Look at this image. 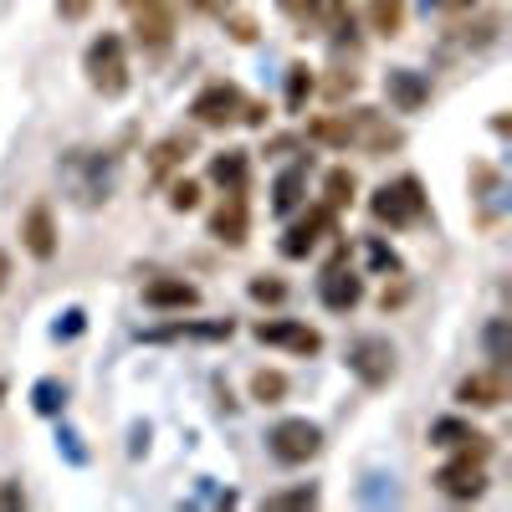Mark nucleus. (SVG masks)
<instances>
[{
	"label": "nucleus",
	"mask_w": 512,
	"mask_h": 512,
	"mask_svg": "<svg viewBox=\"0 0 512 512\" xmlns=\"http://www.w3.org/2000/svg\"><path fill=\"white\" fill-rule=\"evenodd\" d=\"M134 41L144 52H164L169 41H175V11L164 6V0H149V6L134 11Z\"/></svg>",
	"instance_id": "13"
},
{
	"label": "nucleus",
	"mask_w": 512,
	"mask_h": 512,
	"mask_svg": "<svg viewBox=\"0 0 512 512\" xmlns=\"http://www.w3.org/2000/svg\"><path fill=\"white\" fill-rule=\"evenodd\" d=\"M118 6H128V11H139V6H149V0H118Z\"/></svg>",
	"instance_id": "39"
},
{
	"label": "nucleus",
	"mask_w": 512,
	"mask_h": 512,
	"mask_svg": "<svg viewBox=\"0 0 512 512\" xmlns=\"http://www.w3.org/2000/svg\"><path fill=\"white\" fill-rule=\"evenodd\" d=\"M313 88H318V77H313V67H303V62H292L287 67V108L297 113L308 98H313Z\"/></svg>",
	"instance_id": "27"
},
{
	"label": "nucleus",
	"mask_w": 512,
	"mask_h": 512,
	"mask_svg": "<svg viewBox=\"0 0 512 512\" xmlns=\"http://www.w3.org/2000/svg\"><path fill=\"white\" fill-rule=\"evenodd\" d=\"M93 6H98V0H57V16H62V21H82Z\"/></svg>",
	"instance_id": "34"
},
{
	"label": "nucleus",
	"mask_w": 512,
	"mask_h": 512,
	"mask_svg": "<svg viewBox=\"0 0 512 512\" xmlns=\"http://www.w3.org/2000/svg\"><path fill=\"white\" fill-rule=\"evenodd\" d=\"M190 118L200 128H231V123H251V128H262L267 123V108L246 98L236 82H210V88H200L190 98Z\"/></svg>",
	"instance_id": "1"
},
{
	"label": "nucleus",
	"mask_w": 512,
	"mask_h": 512,
	"mask_svg": "<svg viewBox=\"0 0 512 512\" xmlns=\"http://www.w3.org/2000/svg\"><path fill=\"white\" fill-rule=\"evenodd\" d=\"M210 236H216L221 246H246V236H251V200H246V190H226L221 195V205L210 210Z\"/></svg>",
	"instance_id": "10"
},
{
	"label": "nucleus",
	"mask_w": 512,
	"mask_h": 512,
	"mask_svg": "<svg viewBox=\"0 0 512 512\" xmlns=\"http://www.w3.org/2000/svg\"><path fill=\"white\" fill-rule=\"evenodd\" d=\"M472 6H477V0H425V11H441V16H461Z\"/></svg>",
	"instance_id": "35"
},
{
	"label": "nucleus",
	"mask_w": 512,
	"mask_h": 512,
	"mask_svg": "<svg viewBox=\"0 0 512 512\" xmlns=\"http://www.w3.org/2000/svg\"><path fill=\"white\" fill-rule=\"evenodd\" d=\"M231 333H236V323L216 318V323H169V328H159L149 338H154V344H169V338H210V344H221V338H231Z\"/></svg>",
	"instance_id": "22"
},
{
	"label": "nucleus",
	"mask_w": 512,
	"mask_h": 512,
	"mask_svg": "<svg viewBox=\"0 0 512 512\" xmlns=\"http://www.w3.org/2000/svg\"><path fill=\"white\" fill-rule=\"evenodd\" d=\"M195 154V134H164L154 149H149V180H169V175H175V169L185 164Z\"/></svg>",
	"instance_id": "18"
},
{
	"label": "nucleus",
	"mask_w": 512,
	"mask_h": 512,
	"mask_svg": "<svg viewBox=\"0 0 512 512\" xmlns=\"http://www.w3.org/2000/svg\"><path fill=\"white\" fill-rule=\"evenodd\" d=\"M195 205H200V185L195 180H169V210L185 216V210H195Z\"/></svg>",
	"instance_id": "30"
},
{
	"label": "nucleus",
	"mask_w": 512,
	"mask_h": 512,
	"mask_svg": "<svg viewBox=\"0 0 512 512\" xmlns=\"http://www.w3.org/2000/svg\"><path fill=\"white\" fill-rule=\"evenodd\" d=\"M354 190H359L354 169H328V175H323V205L333 210V216H338V210H349V205H354Z\"/></svg>",
	"instance_id": "23"
},
{
	"label": "nucleus",
	"mask_w": 512,
	"mask_h": 512,
	"mask_svg": "<svg viewBox=\"0 0 512 512\" xmlns=\"http://www.w3.org/2000/svg\"><path fill=\"white\" fill-rule=\"evenodd\" d=\"M328 236H338V216H333L328 205H313L308 216H297V221L287 226V236H282L277 251L287 256V262H308V256H313Z\"/></svg>",
	"instance_id": "8"
},
{
	"label": "nucleus",
	"mask_w": 512,
	"mask_h": 512,
	"mask_svg": "<svg viewBox=\"0 0 512 512\" xmlns=\"http://www.w3.org/2000/svg\"><path fill=\"white\" fill-rule=\"evenodd\" d=\"M6 282H11V256L0 251V292H6Z\"/></svg>",
	"instance_id": "38"
},
{
	"label": "nucleus",
	"mask_w": 512,
	"mask_h": 512,
	"mask_svg": "<svg viewBox=\"0 0 512 512\" xmlns=\"http://www.w3.org/2000/svg\"><path fill=\"white\" fill-rule=\"evenodd\" d=\"M308 139L313 144H328V149H349V118L344 113H323L308 123Z\"/></svg>",
	"instance_id": "24"
},
{
	"label": "nucleus",
	"mask_w": 512,
	"mask_h": 512,
	"mask_svg": "<svg viewBox=\"0 0 512 512\" xmlns=\"http://www.w3.org/2000/svg\"><path fill=\"white\" fill-rule=\"evenodd\" d=\"M431 446H441V451H477V456H492V436L472 431L466 420H436V425H431Z\"/></svg>",
	"instance_id": "19"
},
{
	"label": "nucleus",
	"mask_w": 512,
	"mask_h": 512,
	"mask_svg": "<svg viewBox=\"0 0 512 512\" xmlns=\"http://www.w3.org/2000/svg\"><path fill=\"white\" fill-rule=\"evenodd\" d=\"M354 88H359V77H354V72H338V77H328V93H333V98H344V93H354Z\"/></svg>",
	"instance_id": "36"
},
{
	"label": "nucleus",
	"mask_w": 512,
	"mask_h": 512,
	"mask_svg": "<svg viewBox=\"0 0 512 512\" xmlns=\"http://www.w3.org/2000/svg\"><path fill=\"white\" fill-rule=\"evenodd\" d=\"M436 492L451 502H477L487 492V456L477 451H456L441 472H436Z\"/></svg>",
	"instance_id": "5"
},
{
	"label": "nucleus",
	"mask_w": 512,
	"mask_h": 512,
	"mask_svg": "<svg viewBox=\"0 0 512 512\" xmlns=\"http://www.w3.org/2000/svg\"><path fill=\"white\" fill-rule=\"evenodd\" d=\"M344 118H349V149H364V154L379 159V154H390V149L405 144V128L390 123L384 113H374V108H354Z\"/></svg>",
	"instance_id": "9"
},
{
	"label": "nucleus",
	"mask_w": 512,
	"mask_h": 512,
	"mask_svg": "<svg viewBox=\"0 0 512 512\" xmlns=\"http://www.w3.org/2000/svg\"><path fill=\"white\" fill-rule=\"evenodd\" d=\"M77 328H82V313L72 308V313H67V323H57V333H77Z\"/></svg>",
	"instance_id": "37"
},
{
	"label": "nucleus",
	"mask_w": 512,
	"mask_h": 512,
	"mask_svg": "<svg viewBox=\"0 0 512 512\" xmlns=\"http://www.w3.org/2000/svg\"><path fill=\"white\" fill-rule=\"evenodd\" d=\"M267 451L282 466H308L323 451V431H318L313 420H277L272 431H267Z\"/></svg>",
	"instance_id": "6"
},
{
	"label": "nucleus",
	"mask_w": 512,
	"mask_h": 512,
	"mask_svg": "<svg viewBox=\"0 0 512 512\" xmlns=\"http://www.w3.org/2000/svg\"><path fill=\"white\" fill-rule=\"evenodd\" d=\"M190 6H210V0H190Z\"/></svg>",
	"instance_id": "41"
},
{
	"label": "nucleus",
	"mask_w": 512,
	"mask_h": 512,
	"mask_svg": "<svg viewBox=\"0 0 512 512\" xmlns=\"http://www.w3.org/2000/svg\"><path fill=\"white\" fill-rule=\"evenodd\" d=\"M251 297H256V303H282L287 287L277 277H251Z\"/></svg>",
	"instance_id": "33"
},
{
	"label": "nucleus",
	"mask_w": 512,
	"mask_h": 512,
	"mask_svg": "<svg viewBox=\"0 0 512 512\" xmlns=\"http://www.w3.org/2000/svg\"><path fill=\"white\" fill-rule=\"evenodd\" d=\"M318 297H323V308L328 313H354L364 303V277L349 267V246H338V256L323 267L318 277Z\"/></svg>",
	"instance_id": "4"
},
{
	"label": "nucleus",
	"mask_w": 512,
	"mask_h": 512,
	"mask_svg": "<svg viewBox=\"0 0 512 512\" xmlns=\"http://www.w3.org/2000/svg\"><path fill=\"white\" fill-rule=\"evenodd\" d=\"M369 216L390 231H410L431 216V205H425V185L415 175H400V180H384L374 195H369Z\"/></svg>",
	"instance_id": "2"
},
{
	"label": "nucleus",
	"mask_w": 512,
	"mask_h": 512,
	"mask_svg": "<svg viewBox=\"0 0 512 512\" xmlns=\"http://www.w3.org/2000/svg\"><path fill=\"white\" fill-rule=\"evenodd\" d=\"M282 6V16H292L297 26H303V36L308 31H328L338 16L349 11V0H277Z\"/></svg>",
	"instance_id": "16"
},
{
	"label": "nucleus",
	"mask_w": 512,
	"mask_h": 512,
	"mask_svg": "<svg viewBox=\"0 0 512 512\" xmlns=\"http://www.w3.org/2000/svg\"><path fill=\"white\" fill-rule=\"evenodd\" d=\"M384 93H390L395 113H420L425 103H431V82H425L420 72H410V67H395L390 77H384Z\"/></svg>",
	"instance_id": "17"
},
{
	"label": "nucleus",
	"mask_w": 512,
	"mask_h": 512,
	"mask_svg": "<svg viewBox=\"0 0 512 512\" xmlns=\"http://www.w3.org/2000/svg\"><path fill=\"white\" fill-rule=\"evenodd\" d=\"M267 507H318V487H292V492H267Z\"/></svg>",
	"instance_id": "31"
},
{
	"label": "nucleus",
	"mask_w": 512,
	"mask_h": 512,
	"mask_svg": "<svg viewBox=\"0 0 512 512\" xmlns=\"http://www.w3.org/2000/svg\"><path fill=\"white\" fill-rule=\"evenodd\" d=\"M507 395H512V390H507V369H477V374H466V379L456 384V400H461L466 410H497Z\"/></svg>",
	"instance_id": "12"
},
{
	"label": "nucleus",
	"mask_w": 512,
	"mask_h": 512,
	"mask_svg": "<svg viewBox=\"0 0 512 512\" xmlns=\"http://www.w3.org/2000/svg\"><path fill=\"white\" fill-rule=\"evenodd\" d=\"M82 72H88V82H93V93H103V98H123L128 93V52H123V36L118 31H103L93 47H88V57H82Z\"/></svg>",
	"instance_id": "3"
},
{
	"label": "nucleus",
	"mask_w": 512,
	"mask_h": 512,
	"mask_svg": "<svg viewBox=\"0 0 512 512\" xmlns=\"http://www.w3.org/2000/svg\"><path fill=\"white\" fill-rule=\"evenodd\" d=\"M262 344H277V349H292V354H303V359H313V354H323V333L318 328H308V323H287V318H262L251 328Z\"/></svg>",
	"instance_id": "11"
},
{
	"label": "nucleus",
	"mask_w": 512,
	"mask_h": 512,
	"mask_svg": "<svg viewBox=\"0 0 512 512\" xmlns=\"http://www.w3.org/2000/svg\"><path fill=\"white\" fill-rule=\"evenodd\" d=\"M487 354H492V369H507V359H512V349H507V318H497L487 328Z\"/></svg>",
	"instance_id": "29"
},
{
	"label": "nucleus",
	"mask_w": 512,
	"mask_h": 512,
	"mask_svg": "<svg viewBox=\"0 0 512 512\" xmlns=\"http://www.w3.org/2000/svg\"><path fill=\"white\" fill-rule=\"evenodd\" d=\"M31 405H36V415H62V405H67V390L57 379H41L36 390H31Z\"/></svg>",
	"instance_id": "28"
},
{
	"label": "nucleus",
	"mask_w": 512,
	"mask_h": 512,
	"mask_svg": "<svg viewBox=\"0 0 512 512\" xmlns=\"http://www.w3.org/2000/svg\"><path fill=\"white\" fill-rule=\"evenodd\" d=\"M21 246L36 256V262H52L57 256V216H52V205H31L21 216Z\"/></svg>",
	"instance_id": "14"
},
{
	"label": "nucleus",
	"mask_w": 512,
	"mask_h": 512,
	"mask_svg": "<svg viewBox=\"0 0 512 512\" xmlns=\"http://www.w3.org/2000/svg\"><path fill=\"white\" fill-rule=\"evenodd\" d=\"M405 26V0H369V31L374 36H400Z\"/></svg>",
	"instance_id": "25"
},
{
	"label": "nucleus",
	"mask_w": 512,
	"mask_h": 512,
	"mask_svg": "<svg viewBox=\"0 0 512 512\" xmlns=\"http://www.w3.org/2000/svg\"><path fill=\"white\" fill-rule=\"evenodd\" d=\"M364 251H369V267H374V272H400V256H395L390 246H384L379 236H369V241H364Z\"/></svg>",
	"instance_id": "32"
},
{
	"label": "nucleus",
	"mask_w": 512,
	"mask_h": 512,
	"mask_svg": "<svg viewBox=\"0 0 512 512\" xmlns=\"http://www.w3.org/2000/svg\"><path fill=\"white\" fill-rule=\"evenodd\" d=\"M144 303H149L154 313H185V308L200 303V287L185 282V277H154V282L144 287Z\"/></svg>",
	"instance_id": "15"
},
{
	"label": "nucleus",
	"mask_w": 512,
	"mask_h": 512,
	"mask_svg": "<svg viewBox=\"0 0 512 512\" xmlns=\"http://www.w3.org/2000/svg\"><path fill=\"white\" fill-rule=\"evenodd\" d=\"M303 190H308V159H297L292 169H282L277 185H272V210H277V216L297 210V205H303Z\"/></svg>",
	"instance_id": "20"
},
{
	"label": "nucleus",
	"mask_w": 512,
	"mask_h": 512,
	"mask_svg": "<svg viewBox=\"0 0 512 512\" xmlns=\"http://www.w3.org/2000/svg\"><path fill=\"white\" fill-rule=\"evenodd\" d=\"M246 175H251V154L246 149H226L210 159V180L221 190H246Z\"/></svg>",
	"instance_id": "21"
},
{
	"label": "nucleus",
	"mask_w": 512,
	"mask_h": 512,
	"mask_svg": "<svg viewBox=\"0 0 512 512\" xmlns=\"http://www.w3.org/2000/svg\"><path fill=\"white\" fill-rule=\"evenodd\" d=\"M349 369L359 384H369V390H384V384L395 379V349H390V338H379V333H364L349 344Z\"/></svg>",
	"instance_id": "7"
},
{
	"label": "nucleus",
	"mask_w": 512,
	"mask_h": 512,
	"mask_svg": "<svg viewBox=\"0 0 512 512\" xmlns=\"http://www.w3.org/2000/svg\"><path fill=\"white\" fill-rule=\"evenodd\" d=\"M251 400L256 405H282L287 400V374L282 369H256L251 374Z\"/></svg>",
	"instance_id": "26"
},
{
	"label": "nucleus",
	"mask_w": 512,
	"mask_h": 512,
	"mask_svg": "<svg viewBox=\"0 0 512 512\" xmlns=\"http://www.w3.org/2000/svg\"><path fill=\"white\" fill-rule=\"evenodd\" d=\"M0 400H6V379H0Z\"/></svg>",
	"instance_id": "40"
}]
</instances>
